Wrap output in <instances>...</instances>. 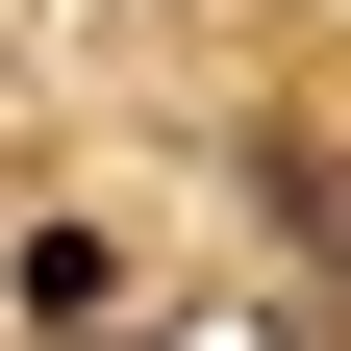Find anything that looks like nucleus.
Returning <instances> with one entry per match:
<instances>
[{"label":"nucleus","instance_id":"obj_1","mask_svg":"<svg viewBox=\"0 0 351 351\" xmlns=\"http://www.w3.org/2000/svg\"><path fill=\"white\" fill-rule=\"evenodd\" d=\"M0 301H25V326H101V301H125V226H75V201L0 226Z\"/></svg>","mask_w":351,"mask_h":351}]
</instances>
